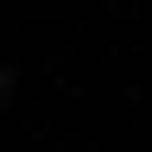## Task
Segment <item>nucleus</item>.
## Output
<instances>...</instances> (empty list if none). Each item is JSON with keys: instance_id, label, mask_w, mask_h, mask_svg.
I'll return each instance as SVG.
<instances>
[{"instance_id": "nucleus-1", "label": "nucleus", "mask_w": 152, "mask_h": 152, "mask_svg": "<svg viewBox=\"0 0 152 152\" xmlns=\"http://www.w3.org/2000/svg\"><path fill=\"white\" fill-rule=\"evenodd\" d=\"M0 98H11V65H0Z\"/></svg>"}]
</instances>
